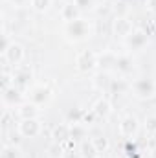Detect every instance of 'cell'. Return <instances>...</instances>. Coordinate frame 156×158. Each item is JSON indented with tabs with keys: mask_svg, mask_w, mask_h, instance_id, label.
Listing matches in <instances>:
<instances>
[{
	"mask_svg": "<svg viewBox=\"0 0 156 158\" xmlns=\"http://www.w3.org/2000/svg\"><path fill=\"white\" fill-rule=\"evenodd\" d=\"M64 37L70 42H83L92 37V24L86 19H77L72 22H66L64 26Z\"/></svg>",
	"mask_w": 156,
	"mask_h": 158,
	"instance_id": "1",
	"label": "cell"
},
{
	"mask_svg": "<svg viewBox=\"0 0 156 158\" xmlns=\"http://www.w3.org/2000/svg\"><path fill=\"white\" fill-rule=\"evenodd\" d=\"M97 64H99V57L92 50H81L76 55V68L81 74H88V72L96 70Z\"/></svg>",
	"mask_w": 156,
	"mask_h": 158,
	"instance_id": "2",
	"label": "cell"
},
{
	"mask_svg": "<svg viewBox=\"0 0 156 158\" xmlns=\"http://www.w3.org/2000/svg\"><path fill=\"white\" fill-rule=\"evenodd\" d=\"M2 55H4V59H6V63H7V64H11V66L18 68V66L22 64L24 57H26V52H24V46H22L20 42L11 40V44L2 52Z\"/></svg>",
	"mask_w": 156,
	"mask_h": 158,
	"instance_id": "3",
	"label": "cell"
},
{
	"mask_svg": "<svg viewBox=\"0 0 156 158\" xmlns=\"http://www.w3.org/2000/svg\"><path fill=\"white\" fill-rule=\"evenodd\" d=\"M17 131L22 138H37L42 131L39 118H28V119H20L17 125Z\"/></svg>",
	"mask_w": 156,
	"mask_h": 158,
	"instance_id": "4",
	"label": "cell"
},
{
	"mask_svg": "<svg viewBox=\"0 0 156 158\" xmlns=\"http://www.w3.org/2000/svg\"><path fill=\"white\" fill-rule=\"evenodd\" d=\"M117 129H119V134H121L123 138L134 140L136 134H138V131H140V121H138V118H136L134 114H127V116L121 118Z\"/></svg>",
	"mask_w": 156,
	"mask_h": 158,
	"instance_id": "5",
	"label": "cell"
},
{
	"mask_svg": "<svg viewBox=\"0 0 156 158\" xmlns=\"http://www.w3.org/2000/svg\"><path fill=\"white\" fill-rule=\"evenodd\" d=\"M51 96H53V94H51V90H50L48 86L37 85V86L30 88V92H28V101H31V103L37 105V107H44V105L50 103Z\"/></svg>",
	"mask_w": 156,
	"mask_h": 158,
	"instance_id": "6",
	"label": "cell"
},
{
	"mask_svg": "<svg viewBox=\"0 0 156 158\" xmlns=\"http://www.w3.org/2000/svg\"><path fill=\"white\" fill-rule=\"evenodd\" d=\"M130 88L134 90V96H136V98H142V99L154 96V92H156L154 81H153V79H149V77L136 79V81L132 83V86H130Z\"/></svg>",
	"mask_w": 156,
	"mask_h": 158,
	"instance_id": "7",
	"label": "cell"
},
{
	"mask_svg": "<svg viewBox=\"0 0 156 158\" xmlns=\"http://www.w3.org/2000/svg\"><path fill=\"white\" fill-rule=\"evenodd\" d=\"M125 44H127V48L132 50V52L143 50V48L149 44V33L143 31V30H134V31L125 39Z\"/></svg>",
	"mask_w": 156,
	"mask_h": 158,
	"instance_id": "8",
	"label": "cell"
},
{
	"mask_svg": "<svg viewBox=\"0 0 156 158\" xmlns=\"http://www.w3.org/2000/svg\"><path fill=\"white\" fill-rule=\"evenodd\" d=\"M112 31H114V37H119V39H127L132 31H134V26L129 19L125 17H116L114 22H112Z\"/></svg>",
	"mask_w": 156,
	"mask_h": 158,
	"instance_id": "9",
	"label": "cell"
},
{
	"mask_svg": "<svg viewBox=\"0 0 156 158\" xmlns=\"http://www.w3.org/2000/svg\"><path fill=\"white\" fill-rule=\"evenodd\" d=\"M2 99H4L6 107H18L22 103V90L17 88L15 85H11L2 90Z\"/></svg>",
	"mask_w": 156,
	"mask_h": 158,
	"instance_id": "10",
	"label": "cell"
},
{
	"mask_svg": "<svg viewBox=\"0 0 156 158\" xmlns=\"http://www.w3.org/2000/svg\"><path fill=\"white\" fill-rule=\"evenodd\" d=\"M61 17L64 22H72V20H77L81 19V7H79L76 2H66L61 9Z\"/></svg>",
	"mask_w": 156,
	"mask_h": 158,
	"instance_id": "11",
	"label": "cell"
},
{
	"mask_svg": "<svg viewBox=\"0 0 156 158\" xmlns=\"http://www.w3.org/2000/svg\"><path fill=\"white\" fill-rule=\"evenodd\" d=\"M30 81H31V72L28 68H18L15 74H13V85L17 88H20L22 92L30 86Z\"/></svg>",
	"mask_w": 156,
	"mask_h": 158,
	"instance_id": "12",
	"label": "cell"
},
{
	"mask_svg": "<svg viewBox=\"0 0 156 158\" xmlns=\"http://www.w3.org/2000/svg\"><path fill=\"white\" fill-rule=\"evenodd\" d=\"M114 68H116L121 76H129V74H132V70H134V61H132V57H129V55H117L116 63H114Z\"/></svg>",
	"mask_w": 156,
	"mask_h": 158,
	"instance_id": "13",
	"label": "cell"
},
{
	"mask_svg": "<svg viewBox=\"0 0 156 158\" xmlns=\"http://www.w3.org/2000/svg\"><path fill=\"white\" fill-rule=\"evenodd\" d=\"M40 107L33 105L31 101H26V103H20L17 107V114L20 116V119H28V118H37L39 116Z\"/></svg>",
	"mask_w": 156,
	"mask_h": 158,
	"instance_id": "14",
	"label": "cell"
},
{
	"mask_svg": "<svg viewBox=\"0 0 156 158\" xmlns=\"http://www.w3.org/2000/svg\"><path fill=\"white\" fill-rule=\"evenodd\" d=\"M96 118H107L109 114H110V103L107 101V99H99V101H96V105L92 107V110H90Z\"/></svg>",
	"mask_w": 156,
	"mask_h": 158,
	"instance_id": "15",
	"label": "cell"
},
{
	"mask_svg": "<svg viewBox=\"0 0 156 158\" xmlns=\"http://www.w3.org/2000/svg\"><path fill=\"white\" fill-rule=\"evenodd\" d=\"M79 151H81L83 158H97V155H99V151L96 149L92 140H83L81 145H79Z\"/></svg>",
	"mask_w": 156,
	"mask_h": 158,
	"instance_id": "16",
	"label": "cell"
},
{
	"mask_svg": "<svg viewBox=\"0 0 156 158\" xmlns=\"http://www.w3.org/2000/svg\"><path fill=\"white\" fill-rule=\"evenodd\" d=\"M68 138H70V125H68V123H61V125H57V127L53 129V140H55V142L63 143V142H66Z\"/></svg>",
	"mask_w": 156,
	"mask_h": 158,
	"instance_id": "17",
	"label": "cell"
},
{
	"mask_svg": "<svg viewBox=\"0 0 156 158\" xmlns=\"http://www.w3.org/2000/svg\"><path fill=\"white\" fill-rule=\"evenodd\" d=\"M51 2L53 0H30L33 11H37V13H46L51 7Z\"/></svg>",
	"mask_w": 156,
	"mask_h": 158,
	"instance_id": "18",
	"label": "cell"
},
{
	"mask_svg": "<svg viewBox=\"0 0 156 158\" xmlns=\"http://www.w3.org/2000/svg\"><path fill=\"white\" fill-rule=\"evenodd\" d=\"M84 134H86V131L81 123H70V138L81 140V138H84Z\"/></svg>",
	"mask_w": 156,
	"mask_h": 158,
	"instance_id": "19",
	"label": "cell"
},
{
	"mask_svg": "<svg viewBox=\"0 0 156 158\" xmlns=\"http://www.w3.org/2000/svg\"><path fill=\"white\" fill-rule=\"evenodd\" d=\"M2 158H20V149L17 145L6 143L4 149H2Z\"/></svg>",
	"mask_w": 156,
	"mask_h": 158,
	"instance_id": "20",
	"label": "cell"
},
{
	"mask_svg": "<svg viewBox=\"0 0 156 158\" xmlns=\"http://www.w3.org/2000/svg\"><path fill=\"white\" fill-rule=\"evenodd\" d=\"M92 142H94V145H96V149H97L99 153H105V151L109 149V140H107L105 136H94Z\"/></svg>",
	"mask_w": 156,
	"mask_h": 158,
	"instance_id": "21",
	"label": "cell"
},
{
	"mask_svg": "<svg viewBox=\"0 0 156 158\" xmlns=\"http://www.w3.org/2000/svg\"><path fill=\"white\" fill-rule=\"evenodd\" d=\"M81 116H83V112L79 109H72L68 112V123H81Z\"/></svg>",
	"mask_w": 156,
	"mask_h": 158,
	"instance_id": "22",
	"label": "cell"
},
{
	"mask_svg": "<svg viewBox=\"0 0 156 158\" xmlns=\"http://www.w3.org/2000/svg\"><path fill=\"white\" fill-rule=\"evenodd\" d=\"M145 131L151 132V134L156 132V116H149V118L145 119Z\"/></svg>",
	"mask_w": 156,
	"mask_h": 158,
	"instance_id": "23",
	"label": "cell"
},
{
	"mask_svg": "<svg viewBox=\"0 0 156 158\" xmlns=\"http://www.w3.org/2000/svg\"><path fill=\"white\" fill-rule=\"evenodd\" d=\"M11 85H13V76H9L7 72H4L2 74V90L7 88V86H11Z\"/></svg>",
	"mask_w": 156,
	"mask_h": 158,
	"instance_id": "24",
	"label": "cell"
},
{
	"mask_svg": "<svg viewBox=\"0 0 156 158\" xmlns=\"http://www.w3.org/2000/svg\"><path fill=\"white\" fill-rule=\"evenodd\" d=\"M147 9L156 15V0H147Z\"/></svg>",
	"mask_w": 156,
	"mask_h": 158,
	"instance_id": "25",
	"label": "cell"
},
{
	"mask_svg": "<svg viewBox=\"0 0 156 158\" xmlns=\"http://www.w3.org/2000/svg\"><path fill=\"white\" fill-rule=\"evenodd\" d=\"M11 2H15V4H17V6H20V4H24V2H26V0H11Z\"/></svg>",
	"mask_w": 156,
	"mask_h": 158,
	"instance_id": "26",
	"label": "cell"
},
{
	"mask_svg": "<svg viewBox=\"0 0 156 158\" xmlns=\"http://www.w3.org/2000/svg\"><path fill=\"white\" fill-rule=\"evenodd\" d=\"M68 2H77V0H68Z\"/></svg>",
	"mask_w": 156,
	"mask_h": 158,
	"instance_id": "27",
	"label": "cell"
}]
</instances>
